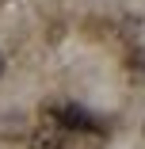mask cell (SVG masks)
Masks as SVG:
<instances>
[{
    "label": "cell",
    "instance_id": "cell-4",
    "mask_svg": "<svg viewBox=\"0 0 145 149\" xmlns=\"http://www.w3.org/2000/svg\"><path fill=\"white\" fill-rule=\"evenodd\" d=\"M0 77H4V54H0Z\"/></svg>",
    "mask_w": 145,
    "mask_h": 149
},
{
    "label": "cell",
    "instance_id": "cell-1",
    "mask_svg": "<svg viewBox=\"0 0 145 149\" xmlns=\"http://www.w3.org/2000/svg\"><path fill=\"white\" fill-rule=\"evenodd\" d=\"M53 123H57V126H69V130H92L88 111L76 107V103H61V107H53Z\"/></svg>",
    "mask_w": 145,
    "mask_h": 149
},
{
    "label": "cell",
    "instance_id": "cell-3",
    "mask_svg": "<svg viewBox=\"0 0 145 149\" xmlns=\"http://www.w3.org/2000/svg\"><path fill=\"white\" fill-rule=\"evenodd\" d=\"M130 69L134 73H145V50H134L130 54Z\"/></svg>",
    "mask_w": 145,
    "mask_h": 149
},
{
    "label": "cell",
    "instance_id": "cell-2",
    "mask_svg": "<svg viewBox=\"0 0 145 149\" xmlns=\"http://www.w3.org/2000/svg\"><path fill=\"white\" fill-rule=\"evenodd\" d=\"M31 149H65V126L42 123V126L31 134Z\"/></svg>",
    "mask_w": 145,
    "mask_h": 149
}]
</instances>
